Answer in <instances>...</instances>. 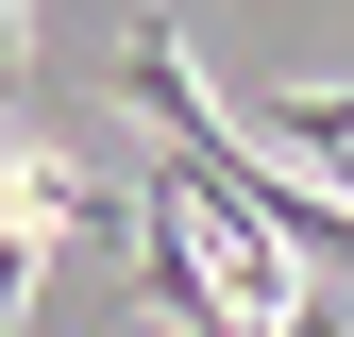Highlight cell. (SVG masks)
<instances>
[{
    "instance_id": "6da1fadb",
    "label": "cell",
    "mask_w": 354,
    "mask_h": 337,
    "mask_svg": "<svg viewBox=\"0 0 354 337\" xmlns=\"http://www.w3.org/2000/svg\"><path fill=\"white\" fill-rule=\"evenodd\" d=\"M253 152H321V168H354V84H287V102L253 118Z\"/></svg>"
},
{
    "instance_id": "7a4b0ae2",
    "label": "cell",
    "mask_w": 354,
    "mask_h": 337,
    "mask_svg": "<svg viewBox=\"0 0 354 337\" xmlns=\"http://www.w3.org/2000/svg\"><path fill=\"white\" fill-rule=\"evenodd\" d=\"M253 337H354V287H321V270H304V287H287V304H270V320H253Z\"/></svg>"
},
{
    "instance_id": "3957f363",
    "label": "cell",
    "mask_w": 354,
    "mask_h": 337,
    "mask_svg": "<svg viewBox=\"0 0 354 337\" xmlns=\"http://www.w3.org/2000/svg\"><path fill=\"white\" fill-rule=\"evenodd\" d=\"M17 118H34V68H17V34H0V135H17Z\"/></svg>"
}]
</instances>
